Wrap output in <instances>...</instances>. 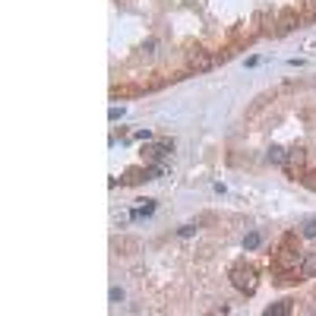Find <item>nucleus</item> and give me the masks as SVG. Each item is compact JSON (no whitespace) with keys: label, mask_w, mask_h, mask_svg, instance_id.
Listing matches in <instances>:
<instances>
[{"label":"nucleus","mask_w":316,"mask_h":316,"mask_svg":"<svg viewBox=\"0 0 316 316\" xmlns=\"http://www.w3.org/2000/svg\"><path fill=\"white\" fill-rule=\"evenodd\" d=\"M228 275H231V285H234L240 294H253V291H256V269L247 263V259H237Z\"/></svg>","instance_id":"nucleus-1"},{"label":"nucleus","mask_w":316,"mask_h":316,"mask_svg":"<svg viewBox=\"0 0 316 316\" xmlns=\"http://www.w3.org/2000/svg\"><path fill=\"white\" fill-rule=\"evenodd\" d=\"M168 149H174V142H171V139H161L158 145H145V149H142V158H145L149 164H164Z\"/></svg>","instance_id":"nucleus-2"},{"label":"nucleus","mask_w":316,"mask_h":316,"mask_svg":"<svg viewBox=\"0 0 316 316\" xmlns=\"http://www.w3.org/2000/svg\"><path fill=\"white\" fill-rule=\"evenodd\" d=\"M269 161H272V164H288V152H285L282 145H272V149H269Z\"/></svg>","instance_id":"nucleus-3"},{"label":"nucleus","mask_w":316,"mask_h":316,"mask_svg":"<svg viewBox=\"0 0 316 316\" xmlns=\"http://www.w3.org/2000/svg\"><path fill=\"white\" fill-rule=\"evenodd\" d=\"M212 57H206V54H199V57H193V70H199V73H206V70H212Z\"/></svg>","instance_id":"nucleus-4"},{"label":"nucleus","mask_w":316,"mask_h":316,"mask_svg":"<svg viewBox=\"0 0 316 316\" xmlns=\"http://www.w3.org/2000/svg\"><path fill=\"white\" fill-rule=\"evenodd\" d=\"M301 272H304V278H313V275H316V253H313V256H304V269H301Z\"/></svg>","instance_id":"nucleus-5"},{"label":"nucleus","mask_w":316,"mask_h":316,"mask_svg":"<svg viewBox=\"0 0 316 316\" xmlns=\"http://www.w3.org/2000/svg\"><path fill=\"white\" fill-rule=\"evenodd\" d=\"M259 244H263V234H259V231H253V234H247V240H244V247H247V253H250V250H256Z\"/></svg>","instance_id":"nucleus-6"},{"label":"nucleus","mask_w":316,"mask_h":316,"mask_svg":"<svg viewBox=\"0 0 316 316\" xmlns=\"http://www.w3.org/2000/svg\"><path fill=\"white\" fill-rule=\"evenodd\" d=\"M152 212H155V202H152V199H145V206H142V209H136V212H133V218H145V215H152Z\"/></svg>","instance_id":"nucleus-7"},{"label":"nucleus","mask_w":316,"mask_h":316,"mask_svg":"<svg viewBox=\"0 0 316 316\" xmlns=\"http://www.w3.org/2000/svg\"><path fill=\"white\" fill-rule=\"evenodd\" d=\"M266 313H269V316H272V313H275V316H285V313H291V304H288V301H285V304H275V307H269Z\"/></svg>","instance_id":"nucleus-8"},{"label":"nucleus","mask_w":316,"mask_h":316,"mask_svg":"<svg viewBox=\"0 0 316 316\" xmlns=\"http://www.w3.org/2000/svg\"><path fill=\"white\" fill-rule=\"evenodd\" d=\"M304 237H316V218H310V221H304V231H301Z\"/></svg>","instance_id":"nucleus-9"},{"label":"nucleus","mask_w":316,"mask_h":316,"mask_svg":"<svg viewBox=\"0 0 316 316\" xmlns=\"http://www.w3.org/2000/svg\"><path fill=\"white\" fill-rule=\"evenodd\" d=\"M123 301V288H111V304H120Z\"/></svg>","instance_id":"nucleus-10"},{"label":"nucleus","mask_w":316,"mask_h":316,"mask_svg":"<svg viewBox=\"0 0 316 316\" xmlns=\"http://www.w3.org/2000/svg\"><path fill=\"white\" fill-rule=\"evenodd\" d=\"M108 117H111V120H120V117H123V108H111Z\"/></svg>","instance_id":"nucleus-11"},{"label":"nucleus","mask_w":316,"mask_h":316,"mask_svg":"<svg viewBox=\"0 0 316 316\" xmlns=\"http://www.w3.org/2000/svg\"><path fill=\"white\" fill-rule=\"evenodd\" d=\"M193 231H196V225H183V228H180V231H177V234H180V237H190V234H193Z\"/></svg>","instance_id":"nucleus-12"}]
</instances>
